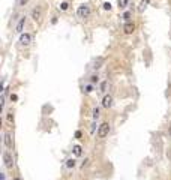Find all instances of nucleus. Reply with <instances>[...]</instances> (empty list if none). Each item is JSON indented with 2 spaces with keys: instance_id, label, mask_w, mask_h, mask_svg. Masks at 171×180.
I'll return each mask as SVG.
<instances>
[{
  "instance_id": "nucleus-1",
  "label": "nucleus",
  "mask_w": 171,
  "mask_h": 180,
  "mask_svg": "<svg viewBox=\"0 0 171 180\" xmlns=\"http://www.w3.org/2000/svg\"><path fill=\"white\" fill-rule=\"evenodd\" d=\"M3 162H5V167L6 168H9V170L14 168L15 162H14V158H12V153L9 152V150H5L3 152Z\"/></svg>"
},
{
  "instance_id": "nucleus-2",
  "label": "nucleus",
  "mask_w": 171,
  "mask_h": 180,
  "mask_svg": "<svg viewBox=\"0 0 171 180\" xmlns=\"http://www.w3.org/2000/svg\"><path fill=\"white\" fill-rule=\"evenodd\" d=\"M110 123H108V122H104L101 126H99V129H98V137L99 138H107L108 137V134H110Z\"/></svg>"
},
{
  "instance_id": "nucleus-3",
  "label": "nucleus",
  "mask_w": 171,
  "mask_h": 180,
  "mask_svg": "<svg viewBox=\"0 0 171 180\" xmlns=\"http://www.w3.org/2000/svg\"><path fill=\"white\" fill-rule=\"evenodd\" d=\"M77 15L80 18H89L90 17V8H89V5H81L78 8V11H77Z\"/></svg>"
},
{
  "instance_id": "nucleus-4",
  "label": "nucleus",
  "mask_w": 171,
  "mask_h": 180,
  "mask_svg": "<svg viewBox=\"0 0 171 180\" xmlns=\"http://www.w3.org/2000/svg\"><path fill=\"white\" fill-rule=\"evenodd\" d=\"M134 32H135V24H134V23L129 21V23H126V24L123 26V33H125V35H132Z\"/></svg>"
},
{
  "instance_id": "nucleus-5",
  "label": "nucleus",
  "mask_w": 171,
  "mask_h": 180,
  "mask_svg": "<svg viewBox=\"0 0 171 180\" xmlns=\"http://www.w3.org/2000/svg\"><path fill=\"white\" fill-rule=\"evenodd\" d=\"M5 146L8 149H12L14 147V140H12V134L11 132H6L5 134Z\"/></svg>"
},
{
  "instance_id": "nucleus-6",
  "label": "nucleus",
  "mask_w": 171,
  "mask_h": 180,
  "mask_svg": "<svg viewBox=\"0 0 171 180\" xmlns=\"http://www.w3.org/2000/svg\"><path fill=\"white\" fill-rule=\"evenodd\" d=\"M20 42H21V45H29L30 42H32V35H29V33H21V36H20Z\"/></svg>"
},
{
  "instance_id": "nucleus-7",
  "label": "nucleus",
  "mask_w": 171,
  "mask_h": 180,
  "mask_svg": "<svg viewBox=\"0 0 171 180\" xmlns=\"http://www.w3.org/2000/svg\"><path fill=\"white\" fill-rule=\"evenodd\" d=\"M102 107L104 108H111L113 107V96L111 95H105L102 99Z\"/></svg>"
},
{
  "instance_id": "nucleus-8",
  "label": "nucleus",
  "mask_w": 171,
  "mask_h": 180,
  "mask_svg": "<svg viewBox=\"0 0 171 180\" xmlns=\"http://www.w3.org/2000/svg\"><path fill=\"white\" fill-rule=\"evenodd\" d=\"M32 18H33V21H41V18H42V11H41V8H35L33 11H32Z\"/></svg>"
},
{
  "instance_id": "nucleus-9",
  "label": "nucleus",
  "mask_w": 171,
  "mask_h": 180,
  "mask_svg": "<svg viewBox=\"0 0 171 180\" xmlns=\"http://www.w3.org/2000/svg\"><path fill=\"white\" fill-rule=\"evenodd\" d=\"M24 26H26V17H23L20 21H18V24H17V29H15V32L17 33H23V29H24Z\"/></svg>"
},
{
  "instance_id": "nucleus-10",
  "label": "nucleus",
  "mask_w": 171,
  "mask_h": 180,
  "mask_svg": "<svg viewBox=\"0 0 171 180\" xmlns=\"http://www.w3.org/2000/svg\"><path fill=\"white\" fill-rule=\"evenodd\" d=\"M72 152H74L75 156H81V155H83V147L78 146V144H75V146L72 147Z\"/></svg>"
},
{
  "instance_id": "nucleus-11",
  "label": "nucleus",
  "mask_w": 171,
  "mask_h": 180,
  "mask_svg": "<svg viewBox=\"0 0 171 180\" xmlns=\"http://www.w3.org/2000/svg\"><path fill=\"white\" fill-rule=\"evenodd\" d=\"M75 165H77V161H75V159L71 158V159L66 161V168H69V170H71V168H75Z\"/></svg>"
},
{
  "instance_id": "nucleus-12",
  "label": "nucleus",
  "mask_w": 171,
  "mask_h": 180,
  "mask_svg": "<svg viewBox=\"0 0 171 180\" xmlns=\"http://www.w3.org/2000/svg\"><path fill=\"white\" fill-rule=\"evenodd\" d=\"M129 0H117V6H119L120 9H125L126 6H128Z\"/></svg>"
},
{
  "instance_id": "nucleus-13",
  "label": "nucleus",
  "mask_w": 171,
  "mask_h": 180,
  "mask_svg": "<svg viewBox=\"0 0 171 180\" xmlns=\"http://www.w3.org/2000/svg\"><path fill=\"white\" fill-rule=\"evenodd\" d=\"M147 5H149V0H141V3H140V6H138V11L143 12L144 9L147 8Z\"/></svg>"
},
{
  "instance_id": "nucleus-14",
  "label": "nucleus",
  "mask_w": 171,
  "mask_h": 180,
  "mask_svg": "<svg viewBox=\"0 0 171 180\" xmlns=\"http://www.w3.org/2000/svg\"><path fill=\"white\" fill-rule=\"evenodd\" d=\"M6 119H8V123H9V125H12V123H14V111H12V110H11V111H8Z\"/></svg>"
},
{
  "instance_id": "nucleus-15",
  "label": "nucleus",
  "mask_w": 171,
  "mask_h": 180,
  "mask_svg": "<svg viewBox=\"0 0 171 180\" xmlns=\"http://www.w3.org/2000/svg\"><path fill=\"white\" fill-rule=\"evenodd\" d=\"M59 9H60V11H68V9H69V3L68 2H62L60 6H59Z\"/></svg>"
},
{
  "instance_id": "nucleus-16",
  "label": "nucleus",
  "mask_w": 171,
  "mask_h": 180,
  "mask_svg": "<svg viewBox=\"0 0 171 180\" xmlns=\"http://www.w3.org/2000/svg\"><path fill=\"white\" fill-rule=\"evenodd\" d=\"M99 116H101V110H99V108H95V110H93V119L95 120L99 119Z\"/></svg>"
},
{
  "instance_id": "nucleus-17",
  "label": "nucleus",
  "mask_w": 171,
  "mask_h": 180,
  "mask_svg": "<svg viewBox=\"0 0 171 180\" xmlns=\"http://www.w3.org/2000/svg\"><path fill=\"white\" fill-rule=\"evenodd\" d=\"M84 92H86V93H92V92H93V84H87V86L84 87Z\"/></svg>"
},
{
  "instance_id": "nucleus-18",
  "label": "nucleus",
  "mask_w": 171,
  "mask_h": 180,
  "mask_svg": "<svg viewBox=\"0 0 171 180\" xmlns=\"http://www.w3.org/2000/svg\"><path fill=\"white\" fill-rule=\"evenodd\" d=\"M98 81H99V77L98 75H92V77H90V83H92V84L98 83Z\"/></svg>"
},
{
  "instance_id": "nucleus-19",
  "label": "nucleus",
  "mask_w": 171,
  "mask_h": 180,
  "mask_svg": "<svg viewBox=\"0 0 171 180\" xmlns=\"http://www.w3.org/2000/svg\"><path fill=\"white\" fill-rule=\"evenodd\" d=\"M131 17H132V12H125L122 18H123V20H126V21H128V20H129Z\"/></svg>"
},
{
  "instance_id": "nucleus-20",
  "label": "nucleus",
  "mask_w": 171,
  "mask_h": 180,
  "mask_svg": "<svg viewBox=\"0 0 171 180\" xmlns=\"http://www.w3.org/2000/svg\"><path fill=\"white\" fill-rule=\"evenodd\" d=\"M102 8L105 9V11H110V9H111V3H108V2H105V3L102 5Z\"/></svg>"
},
{
  "instance_id": "nucleus-21",
  "label": "nucleus",
  "mask_w": 171,
  "mask_h": 180,
  "mask_svg": "<svg viewBox=\"0 0 171 180\" xmlns=\"http://www.w3.org/2000/svg\"><path fill=\"white\" fill-rule=\"evenodd\" d=\"M96 126H98V125H96V122H93V123H92V128H90V132H92V134L96 131Z\"/></svg>"
},
{
  "instance_id": "nucleus-22",
  "label": "nucleus",
  "mask_w": 171,
  "mask_h": 180,
  "mask_svg": "<svg viewBox=\"0 0 171 180\" xmlns=\"http://www.w3.org/2000/svg\"><path fill=\"white\" fill-rule=\"evenodd\" d=\"M27 3V0H18V5H20V6H24Z\"/></svg>"
},
{
  "instance_id": "nucleus-23",
  "label": "nucleus",
  "mask_w": 171,
  "mask_h": 180,
  "mask_svg": "<svg viewBox=\"0 0 171 180\" xmlns=\"http://www.w3.org/2000/svg\"><path fill=\"white\" fill-rule=\"evenodd\" d=\"M105 87H107V83H102V84H101V92H102V93L105 92Z\"/></svg>"
},
{
  "instance_id": "nucleus-24",
  "label": "nucleus",
  "mask_w": 171,
  "mask_h": 180,
  "mask_svg": "<svg viewBox=\"0 0 171 180\" xmlns=\"http://www.w3.org/2000/svg\"><path fill=\"white\" fill-rule=\"evenodd\" d=\"M75 137H77V138H81V131H77V132H75Z\"/></svg>"
},
{
  "instance_id": "nucleus-25",
  "label": "nucleus",
  "mask_w": 171,
  "mask_h": 180,
  "mask_svg": "<svg viewBox=\"0 0 171 180\" xmlns=\"http://www.w3.org/2000/svg\"><path fill=\"white\" fill-rule=\"evenodd\" d=\"M170 137H171V126H170Z\"/></svg>"
}]
</instances>
